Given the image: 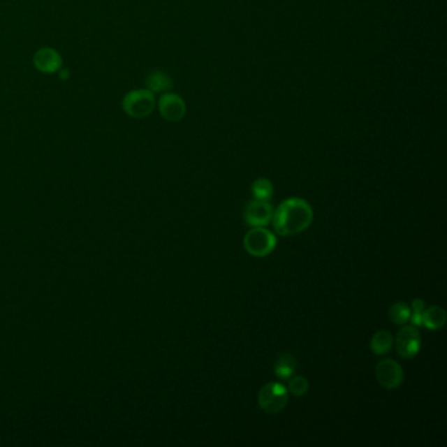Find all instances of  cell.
I'll return each mask as SVG.
<instances>
[{"mask_svg":"<svg viewBox=\"0 0 447 447\" xmlns=\"http://www.w3.org/2000/svg\"><path fill=\"white\" fill-rule=\"evenodd\" d=\"M312 221L314 210L311 205L297 197L285 200L272 217L274 231L281 236L299 234L307 230Z\"/></svg>","mask_w":447,"mask_h":447,"instance_id":"obj_1","label":"cell"},{"mask_svg":"<svg viewBox=\"0 0 447 447\" xmlns=\"http://www.w3.org/2000/svg\"><path fill=\"white\" fill-rule=\"evenodd\" d=\"M243 244L249 255L265 257L274 251L277 237L264 227H254L245 234Z\"/></svg>","mask_w":447,"mask_h":447,"instance_id":"obj_2","label":"cell"},{"mask_svg":"<svg viewBox=\"0 0 447 447\" xmlns=\"http://www.w3.org/2000/svg\"><path fill=\"white\" fill-rule=\"evenodd\" d=\"M258 406L269 415L279 413L288 402V390L277 382L268 383L258 393Z\"/></svg>","mask_w":447,"mask_h":447,"instance_id":"obj_3","label":"cell"},{"mask_svg":"<svg viewBox=\"0 0 447 447\" xmlns=\"http://www.w3.org/2000/svg\"><path fill=\"white\" fill-rule=\"evenodd\" d=\"M122 108L130 117H149L155 109V96L149 89L131 91L124 97Z\"/></svg>","mask_w":447,"mask_h":447,"instance_id":"obj_4","label":"cell"},{"mask_svg":"<svg viewBox=\"0 0 447 447\" xmlns=\"http://www.w3.org/2000/svg\"><path fill=\"white\" fill-rule=\"evenodd\" d=\"M395 345L397 354L404 360L417 356L421 349V336L415 325H405L399 330Z\"/></svg>","mask_w":447,"mask_h":447,"instance_id":"obj_5","label":"cell"},{"mask_svg":"<svg viewBox=\"0 0 447 447\" xmlns=\"http://www.w3.org/2000/svg\"><path fill=\"white\" fill-rule=\"evenodd\" d=\"M375 376L378 383L387 390H395L400 387L404 381V373L399 363L394 360H382L375 367Z\"/></svg>","mask_w":447,"mask_h":447,"instance_id":"obj_6","label":"cell"},{"mask_svg":"<svg viewBox=\"0 0 447 447\" xmlns=\"http://www.w3.org/2000/svg\"><path fill=\"white\" fill-rule=\"evenodd\" d=\"M159 112L164 119L170 122H177L185 117L186 105L179 95L164 94L159 98Z\"/></svg>","mask_w":447,"mask_h":447,"instance_id":"obj_7","label":"cell"},{"mask_svg":"<svg viewBox=\"0 0 447 447\" xmlns=\"http://www.w3.org/2000/svg\"><path fill=\"white\" fill-rule=\"evenodd\" d=\"M273 207L268 201L254 200L245 207V222L252 227H264L272 221Z\"/></svg>","mask_w":447,"mask_h":447,"instance_id":"obj_8","label":"cell"},{"mask_svg":"<svg viewBox=\"0 0 447 447\" xmlns=\"http://www.w3.org/2000/svg\"><path fill=\"white\" fill-rule=\"evenodd\" d=\"M33 64L43 74H54L62 67V57L52 47H43L34 54Z\"/></svg>","mask_w":447,"mask_h":447,"instance_id":"obj_9","label":"cell"},{"mask_svg":"<svg viewBox=\"0 0 447 447\" xmlns=\"http://www.w3.org/2000/svg\"><path fill=\"white\" fill-rule=\"evenodd\" d=\"M297 360L290 353L279 354L274 362V374L279 379H290L297 372Z\"/></svg>","mask_w":447,"mask_h":447,"instance_id":"obj_10","label":"cell"},{"mask_svg":"<svg viewBox=\"0 0 447 447\" xmlns=\"http://www.w3.org/2000/svg\"><path fill=\"white\" fill-rule=\"evenodd\" d=\"M146 85L152 94H159V92H167L173 87V80L168 75L163 71H152L146 78Z\"/></svg>","mask_w":447,"mask_h":447,"instance_id":"obj_11","label":"cell"},{"mask_svg":"<svg viewBox=\"0 0 447 447\" xmlns=\"http://www.w3.org/2000/svg\"><path fill=\"white\" fill-rule=\"evenodd\" d=\"M446 324V312L439 306H432L424 309L423 325L429 330H439Z\"/></svg>","mask_w":447,"mask_h":447,"instance_id":"obj_12","label":"cell"},{"mask_svg":"<svg viewBox=\"0 0 447 447\" xmlns=\"http://www.w3.org/2000/svg\"><path fill=\"white\" fill-rule=\"evenodd\" d=\"M393 346H394V337L388 330H378L370 342L372 351L376 356L387 354L393 349Z\"/></svg>","mask_w":447,"mask_h":447,"instance_id":"obj_13","label":"cell"},{"mask_svg":"<svg viewBox=\"0 0 447 447\" xmlns=\"http://www.w3.org/2000/svg\"><path fill=\"white\" fill-rule=\"evenodd\" d=\"M252 194L255 197V200L258 201H269L273 196V184L269 182L268 179H257L252 184Z\"/></svg>","mask_w":447,"mask_h":447,"instance_id":"obj_14","label":"cell"},{"mask_svg":"<svg viewBox=\"0 0 447 447\" xmlns=\"http://www.w3.org/2000/svg\"><path fill=\"white\" fill-rule=\"evenodd\" d=\"M388 316L396 325H403L411 318V307L403 302L394 303L388 309Z\"/></svg>","mask_w":447,"mask_h":447,"instance_id":"obj_15","label":"cell"},{"mask_svg":"<svg viewBox=\"0 0 447 447\" xmlns=\"http://www.w3.org/2000/svg\"><path fill=\"white\" fill-rule=\"evenodd\" d=\"M288 391H290V394L294 395L297 397L305 396L309 391V381L302 375L291 376L290 382H288Z\"/></svg>","mask_w":447,"mask_h":447,"instance_id":"obj_16","label":"cell"},{"mask_svg":"<svg viewBox=\"0 0 447 447\" xmlns=\"http://www.w3.org/2000/svg\"><path fill=\"white\" fill-rule=\"evenodd\" d=\"M425 309V302L423 299L416 298L411 307V321L415 327L423 325V314Z\"/></svg>","mask_w":447,"mask_h":447,"instance_id":"obj_17","label":"cell"}]
</instances>
